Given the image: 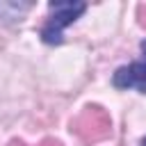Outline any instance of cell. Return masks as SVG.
Segmentation results:
<instances>
[{"mask_svg": "<svg viewBox=\"0 0 146 146\" xmlns=\"http://www.w3.org/2000/svg\"><path fill=\"white\" fill-rule=\"evenodd\" d=\"M71 132L84 144L91 146L96 141H103L112 135V121L110 114L98 107V105H87L73 121H71Z\"/></svg>", "mask_w": 146, "mask_h": 146, "instance_id": "cell-1", "label": "cell"}, {"mask_svg": "<svg viewBox=\"0 0 146 146\" xmlns=\"http://www.w3.org/2000/svg\"><path fill=\"white\" fill-rule=\"evenodd\" d=\"M48 9L50 14H48L46 25L41 27V39L46 43H62L64 30L84 14L87 5L84 2H50Z\"/></svg>", "mask_w": 146, "mask_h": 146, "instance_id": "cell-2", "label": "cell"}, {"mask_svg": "<svg viewBox=\"0 0 146 146\" xmlns=\"http://www.w3.org/2000/svg\"><path fill=\"white\" fill-rule=\"evenodd\" d=\"M112 82L119 89H137L146 94V41H141V57L128 66L116 68Z\"/></svg>", "mask_w": 146, "mask_h": 146, "instance_id": "cell-3", "label": "cell"}, {"mask_svg": "<svg viewBox=\"0 0 146 146\" xmlns=\"http://www.w3.org/2000/svg\"><path fill=\"white\" fill-rule=\"evenodd\" d=\"M137 16H139V25L146 27V5H139L137 7Z\"/></svg>", "mask_w": 146, "mask_h": 146, "instance_id": "cell-4", "label": "cell"}, {"mask_svg": "<svg viewBox=\"0 0 146 146\" xmlns=\"http://www.w3.org/2000/svg\"><path fill=\"white\" fill-rule=\"evenodd\" d=\"M39 146H62V144H59L57 139H50V137H48V139H43V141H41Z\"/></svg>", "mask_w": 146, "mask_h": 146, "instance_id": "cell-5", "label": "cell"}, {"mask_svg": "<svg viewBox=\"0 0 146 146\" xmlns=\"http://www.w3.org/2000/svg\"><path fill=\"white\" fill-rule=\"evenodd\" d=\"M9 146H25V144H23V141H11Z\"/></svg>", "mask_w": 146, "mask_h": 146, "instance_id": "cell-6", "label": "cell"}, {"mask_svg": "<svg viewBox=\"0 0 146 146\" xmlns=\"http://www.w3.org/2000/svg\"><path fill=\"white\" fill-rule=\"evenodd\" d=\"M141 146H146V137H144V141H141Z\"/></svg>", "mask_w": 146, "mask_h": 146, "instance_id": "cell-7", "label": "cell"}]
</instances>
